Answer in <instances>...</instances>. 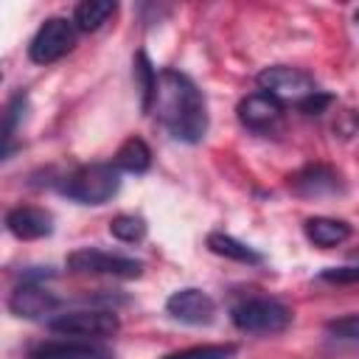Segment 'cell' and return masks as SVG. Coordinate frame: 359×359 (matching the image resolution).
Wrapping results in <instances>:
<instances>
[{
    "mask_svg": "<svg viewBox=\"0 0 359 359\" xmlns=\"http://www.w3.org/2000/svg\"><path fill=\"white\" fill-rule=\"evenodd\" d=\"M149 109L154 112L160 126L182 143H199L208 132L205 98L196 90V84L180 70L165 67L157 73V84H154Z\"/></svg>",
    "mask_w": 359,
    "mask_h": 359,
    "instance_id": "cell-1",
    "label": "cell"
},
{
    "mask_svg": "<svg viewBox=\"0 0 359 359\" xmlns=\"http://www.w3.org/2000/svg\"><path fill=\"white\" fill-rule=\"evenodd\" d=\"M121 188V174L109 163H93L76 168L62 182V194L79 205H104Z\"/></svg>",
    "mask_w": 359,
    "mask_h": 359,
    "instance_id": "cell-2",
    "label": "cell"
},
{
    "mask_svg": "<svg viewBox=\"0 0 359 359\" xmlns=\"http://www.w3.org/2000/svg\"><path fill=\"white\" fill-rule=\"evenodd\" d=\"M233 325L247 334H280L292 325V309L275 297H247L230 311Z\"/></svg>",
    "mask_w": 359,
    "mask_h": 359,
    "instance_id": "cell-3",
    "label": "cell"
},
{
    "mask_svg": "<svg viewBox=\"0 0 359 359\" xmlns=\"http://www.w3.org/2000/svg\"><path fill=\"white\" fill-rule=\"evenodd\" d=\"M67 269L79 272V275H107V278H140L143 264L129 258V255H118V252H107V250H95V247H81L76 252L67 255Z\"/></svg>",
    "mask_w": 359,
    "mask_h": 359,
    "instance_id": "cell-4",
    "label": "cell"
},
{
    "mask_svg": "<svg viewBox=\"0 0 359 359\" xmlns=\"http://www.w3.org/2000/svg\"><path fill=\"white\" fill-rule=\"evenodd\" d=\"M258 87L261 93H269L272 98H278L280 104H303L309 95L317 93L314 79L300 70V67H289V65H272L264 67L258 73Z\"/></svg>",
    "mask_w": 359,
    "mask_h": 359,
    "instance_id": "cell-5",
    "label": "cell"
},
{
    "mask_svg": "<svg viewBox=\"0 0 359 359\" xmlns=\"http://www.w3.org/2000/svg\"><path fill=\"white\" fill-rule=\"evenodd\" d=\"M118 317L115 311H107V309H79V311H65V314H56L48 328L62 334V337H79V339H104V337H112L118 331Z\"/></svg>",
    "mask_w": 359,
    "mask_h": 359,
    "instance_id": "cell-6",
    "label": "cell"
},
{
    "mask_svg": "<svg viewBox=\"0 0 359 359\" xmlns=\"http://www.w3.org/2000/svg\"><path fill=\"white\" fill-rule=\"evenodd\" d=\"M76 22L67 17H50L39 25V31L34 34L31 45H28V56L36 65H50L59 62L62 56H67L76 45Z\"/></svg>",
    "mask_w": 359,
    "mask_h": 359,
    "instance_id": "cell-7",
    "label": "cell"
},
{
    "mask_svg": "<svg viewBox=\"0 0 359 359\" xmlns=\"http://www.w3.org/2000/svg\"><path fill=\"white\" fill-rule=\"evenodd\" d=\"M238 121L258 135H272L280 129L283 123V104L278 98H272L269 93H250L247 98H241L238 104Z\"/></svg>",
    "mask_w": 359,
    "mask_h": 359,
    "instance_id": "cell-8",
    "label": "cell"
},
{
    "mask_svg": "<svg viewBox=\"0 0 359 359\" xmlns=\"http://www.w3.org/2000/svg\"><path fill=\"white\" fill-rule=\"evenodd\" d=\"M165 311L188 325H208L216 317V303L202 289H180L165 300Z\"/></svg>",
    "mask_w": 359,
    "mask_h": 359,
    "instance_id": "cell-9",
    "label": "cell"
},
{
    "mask_svg": "<svg viewBox=\"0 0 359 359\" xmlns=\"http://www.w3.org/2000/svg\"><path fill=\"white\" fill-rule=\"evenodd\" d=\"M289 188H292L297 196H306V199H323V196H334V194H339V191H342V180H339V174H337L331 165L314 163V165L300 168V171L289 180Z\"/></svg>",
    "mask_w": 359,
    "mask_h": 359,
    "instance_id": "cell-10",
    "label": "cell"
},
{
    "mask_svg": "<svg viewBox=\"0 0 359 359\" xmlns=\"http://www.w3.org/2000/svg\"><path fill=\"white\" fill-rule=\"evenodd\" d=\"M59 306V300L53 297V292H48L39 280H22L11 297H8V311L17 314V317H25V320H36V317H45L50 314L53 309Z\"/></svg>",
    "mask_w": 359,
    "mask_h": 359,
    "instance_id": "cell-11",
    "label": "cell"
},
{
    "mask_svg": "<svg viewBox=\"0 0 359 359\" xmlns=\"http://www.w3.org/2000/svg\"><path fill=\"white\" fill-rule=\"evenodd\" d=\"M6 227L14 238L20 241H34V238H45L53 230V216L42 208H31V205H20L11 208L6 213Z\"/></svg>",
    "mask_w": 359,
    "mask_h": 359,
    "instance_id": "cell-12",
    "label": "cell"
},
{
    "mask_svg": "<svg viewBox=\"0 0 359 359\" xmlns=\"http://www.w3.org/2000/svg\"><path fill=\"white\" fill-rule=\"evenodd\" d=\"M28 359H112V353L95 342H45L28 353Z\"/></svg>",
    "mask_w": 359,
    "mask_h": 359,
    "instance_id": "cell-13",
    "label": "cell"
},
{
    "mask_svg": "<svg viewBox=\"0 0 359 359\" xmlns=\"http://www.w3.org/2000/svg\"><path fill=\"white\" fill-rule=\"evenodd\" d=\"M303 233H306V238H309L314 247L331 250V247H339L342 241H348V236H351V227H348V222H342V219L311 216V219H306V224H303Z\"/></svg>",
    "mask_w": 359,
    "mask_h": 359,
    "instance_id": "cell-14",
    "label": "cell"
},
{
    "mask_svg": "<svg viewBox=\"0 0 359 359\" xmlns=\"http://www.w3.org/2000/svg\"><path fill=\"white\" fill-rule=\"evenodd\" d=\"M151 165V149L146 146V140L140 137H129L121 143V149L115 151V168L118 171H129V174H143Z\"/></svg>",
    "mask_w": 359,
    "mask_h": 359,
    "instance_id": "cell-15",
    "label": "cell"
},
{
    "mask_svg": "<svg viewBox=\"0 0 359 359\" xmlns=\"http://www.w3.org/2000/svg\"><path fill=\"white\" fill-rule=\"evenodd\" d=\"M208 247L210 252L222 255V258H230V261H238V264H261V252H255L252 247H247L244 241L227 236V233H210L208 236Z\"/></svg>",
    "mask_w": 359,
    "mask_h": 359,
    "instance_id": "cell-16",
    "label": "cell"
},
{
    "mask_svg": "<svg viewBox=\"0 0 359 359\" xmlns=\"http://www.w3.org/2000/svg\"><path fill=\"white\" fill-rule=\"evenodd\" d=\"M115 3L112 0H84L76 6L73 11V22L79 31H98L112 14H115Z\"/></svg>",
    "mask_w": 359,
    "mask_h": 359,
    "instance_id": "cell-17",
    "label": "cell"
},
{
    "mask_svg": "<svg viewBox=\"0 0 359 359\" xmlns=\"http://www.w3.org/2000/svg\"><path fill=\"white\" fill-rule=\"evenodd\" d=\"M25 109H28V98H25V93H17V95L8 101L6 112H3V154H6V157H8V151H11V140H14V135H17V126H20V121L25 118Z\"/></svg>",
    "mask_w": 359,
    "mask_h": 359,
    "instance_id": "cell-18",
    "label": "cell"
},
{
    "mask_svg": "<svg viewBox=\"0 0 359 359\" xmlns=\"http://www.w3.org/2000/svg\"><path fill=\"white\" fill-rule=\"evenodd\" d=\"M109 233L118 238V241H126V244H135V241H143L146 238V222L135 213H121L109 222Z\"/></svg>",
    "mask_w": 359,
    "mask_h": 359,
    "instance_id": "cell-19",
    "label": "cell"
},
{
    "mask_svg": "<svg viewBox=\"0 0 359 359\" xmlns=\"http://www.w3.org/2000/svg\"><path fill=\"white\" fill-rule=\"evenodd\" d=\"M135 81H137V90H140V104H143V109H149L151 95H154V84H157V70L149 65L146 53L135 56Z\"/></svg>",
    "mask_w": 359,
    "mask_h": 359,
    "instance_id": "cell-20",
    "label": "cell"
},
{
    "mask_svg": "<svg viewBox=\"0 0 359 359\" xmlns=\"http://www.w3.org/2000/svg\"><path fill=\"white\" fill-rule=\"evenodd\" d=\"M236 356V345H194V348H182L174 351L163 359H233Z\"/></svg>",
    "mask_w": 359,
    "mask_h": 359,
    "instance_id": "cell-21",
    "label": "cell"
},
{
    "mask_svg": "<svg viewBox=\"0 0 359 359\" xmlns=\"http://www.w3.org/2000/svg\"><path fill=\"white\" fill-rule=\"evenodd\" d=\"M325 331H328V337H334L339 342H359V314H345V317L328 320Z\"/></svg>",
    "mask_w": 359,
    "mask_h": 359,
    "instance_id": "cell-22",
    "label": "cell"
},
{
    "mask_svg": "<svg viewBox=\"0 0 359 359\" xmlns=\"http://www.w3.org/2000/svg\"><path fill=\"white\" fill-rule=\"evenodd\" d=\"M325 283H359V264L353 266H328L320 272Z\"/></svg>",
    "mask_w": 359,
    "mask_h": 359,
    "instance_id": "cell-23",
    "label": "cell"
},
{
    "mask_svg": "<svg viewBox=\"0 0 359 359\" xmlns=\"http://www.w3.org/2000/svg\"><path fill=\"white\" fill-rule=\"evenodd\" d=\"M334 98L328 95V93H314V95H309L303 104H300V112H306V115H320V112H325V107L331 104Z\"/></svg>",
    "mask_w": 359,
    "mask_h": 359,
    "instance_id": "cell-24",
    "label": "cell"
},
{
    "mask_svg": "<svg viewBox=\"0 0 359 359\" xmlns=\"http://www.w3.org/2000/svg\"><path fill=\"white\" fill-rule=\"evenodd\" d=\"M353 20H356V25H359V8H356V14H353Z\"/></svg>",
    "mask_w": 359,
    "mask_h": 359,
    "instance_id": "cell-25",
    "label": "cell"
}]
</instances>
